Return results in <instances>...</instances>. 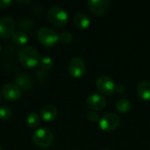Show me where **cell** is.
<instances>
[{
    "instance_id": "14",
    "label": "cell",
    "mask_w": 150,
    "mask_h": 150,
    "mask_svg": "<svg viewBox=\"0 0 150 150\" xmlns=\"http://www.w3.org/2000/svg\"><path fill=\"white\" fill-rule=\"evenodd\" d=\"M73 20L76 26L79 29H86L91 25V19L89 16H87L83 12H76L74 15Z\"/></svg>"
},
{
    "instance_id": "11",
    "label": "cell",
    "mask_w": 150,
    "mask_h": 150,
    "mask_svg": "<svg viewBox=\"0 0 150 150\" xmlns=\"http://www.w3.org/2000/svg\"><path fill=\"white\" fill-rule=\"evenodd\" d=\"M2 95L4 98L10 101H15L20 98L21 97V91L20 89L13 83H6L3 86L1 90Z\"/></svg>"
},
{
    "instance_id": "8",
    "label": "cell",
    "mask_w": 150,
    "mask_h": 150,
    "mask_svg": "<svg viewBox=\"0 0 150 150\" xmlns=\"http://www.w3.org/2000/svg\"><path fill=\"white\" fill-rule=\"evenodd\" d=\"M87 107L91 111H100L103 110L106 105V98L98 93H93L86 98Z\"/></svg>"
},
{
    "instance_id": "30",
    "label": "cell",
    "mask_w": 150,
    "mask_h": 150,
    "mask_svg": "<svg viewBox=\"0 0 150 150\" xmlns=\"http://www.w3.org/2000/svg\"><path fill=\"white\" fill-rule=\"evenodd\" d=\"M0 150H3V149H2V148H1V147H0Z\"/></svg>"
},
{
    "instance_id": "1",
    "label": "cell",
    "mask_w": 150,
    "mask_h": 150,
    "mask_svg": "<svg viewBox=\"0 0 150 150\" xmlns=\"http://www.w3.org/2000/svg\"><path fill=\"white\" fill-rule=\"evenodd\" d=\"M18 61L23 66L26 68H33L40 63V57L38 50L34 47L25 46L18 53Z\"/></svg>"
},
{
    "instance_id": "15",
    "label": "cell",
    "mask_w": 150,
    "mask_h": 150,
    "mask_svg": "<svg viewBox=\"0 0 150 150\" xmlns=\"http://www.w3.org/2000/svg\"><path fill=\"white\" fill-rule=\"evenodd\" d=\"M137 92L143 100H150V82L147 80L141 81L137 85Z\"/></svg>"
},
{
    "instance_id": "9",
    "label": "cell",
    "mask_w": 150,
    "mask_h": 150,
    "mask_svg": "<svg viewBox=\"0 0 150 150\" xmlns=\"http://www.w3.org/2000/svg\"><path fill=\"white\" fill-rule=\"evenodd\" d=\"M15 29V22L10 17L0 18V38H9L12 36Z\"/></svg>"
},
{
    "instance_id": "25",
    "label": "cell",
    "mask_w": 150,
    "mask_h": 150,
    "mask_svg": "<svg viewBox=\"0 0 150 150\" xmlns=\"http://www.w3.org/2000/svg\"><path fill=\"white\" fill-rule=\"evenodd\" d=\"M126 91V86L124 83H117L116 87H115V91H117L118 93H123Z\"/></svg>"
},
{
    "instance_id": "5",
    "label": "cell",
    "mask_w": 150,
    "mask_h": 150,
    "mask_svg": "<svg viewBox=\"0 0 150 150\" xmlns=\"http://www.w3.org/2000/svg\"><path fill=\"white\" fill-rule=\"evenodd\" d=\"M120 124V118L113 112H108L105 115H103L99 120L98 125L99 127L104 131H113L119 127Z\"/></svg>"
},
{
    "instance_id": "26",
    "label": "cell",
    "mask_w": 150,
    "mask_h": 150,
    "mask_svg": "<svg viewBox=\"0 0 150 150\" xmlns=\"http://www.w3.org/2000/svg\"><path fill=\"white\" fill-rule=\"evenodd\" d=\"M11 4V0H0V8L1 9L7 8Z\"/></svg>"
},
{
    "instance_id": "22",
    "label": "cell",
    "mask_w": 150,
    "mask_h": 150,
    "mask_svg": "<svg viewBox=\"0 0 150 150\" xmlns=\"http://www.w3.org/2000/svg\"><path fill=\"white\" fill-rule=\"evenodd\" d=\"M73 40V36L69 32H62L59 34V40L62 43H70Z\"/></svg>"
},
{
    "instance_id": "10",
    "label": "cell",
    "mask_w": 150,
    "mask_h": 150,
    "mask_svg": "<svg viewBox=\"0 0 150 150\" xmlns=\"http://www.w3.org/2000/svg\"><path fill=\"white\" fill-rule=\"evenodd\" d=\"M88 7L90 11L95 15H103L105 14L109 7L110 1L109 0H89L87 2Z\"/></svg>"
},
{
    "instance_id": "17",
    "label": "cell",
    "mask_w": 150,
    "mask_h": 150,
    "mask_svg": "<svg viewBox=\"0 0 150 150\" xmlns=\"http://www.w3.org/2000/svg\"><path fill=\"white\" fill-rule=\"evenodd\" d=\"M116 107H117L118 111H120V112L126 113L131 109L132 104H131L130 100H128L127 98H120L116 102Z\"/></svg>"
},
{
    "instance_id": "24",
    "label": "cell",
    "mask_w": 150,
    "mask_h": 150,
    "mask_svg": "<svg viewBox=\"0 0 150 150\" xmlns=\"http://www.w3.org/2000/svg\"><path fill=\"white\" fill-rule=\"evenodd\" d=\"M47 76V73L46 70H44V69H42L37 70V72H36V77H37L39 80L43 81V80L46 79Z\"/></svg>"
},
{
    "instance_id": "12",
    "label": "cell",
    "mask_w": 150,
    "mask_h": 150,
    "mask_svg": "<svg viewBox=\"0 0 150 150\" xmlns=\"http://www.w3.org/2000/svg\"><path fill=\"white\" fill-rule=\"evenodd\" d=\"M15 84L19 88L24 91H30L33 87V78L30 76V75L26 73H21L15 77Z\"/></svg>"
},
{
    "instance_id": "21",
    "label": "cell",
    "mask_w": 150,
    "mask_h": 150,
    "mask_svg": "<svg viewBox=\"0 0 150 150\" xmlns=\"http://www.w3.org/2000/svg\"><path fill=\"white\" fill-rule=\"evenodd\" d=\"M12 116V111L8 106L0 107V120H8Z\"/></svg>"
},
{
    "instance_id": "29",
    "label": "cell",
    "mask_w": 150,
    "mask_h": 150,
    "mask_svg": "<svg viewBox=\"0 0 150 150\" xmlns=\"http://www.w3.org/2000/svg\"><path fill=\"white\" fill-rule=\"evenodd\" d=\"M0 51H1V45H0Z\"/></svg>"
},
{
    "instance_id": "4",
    "label": "cell",
    "mask_w": 150,
    "mask_h": 150,
    "mask_svg": "<svg viewBox=\"0 0 150 150\" xmlns=\"http://www.w3.org/2000/svg\"><path fill=\"white\" fill-rule=\"evenodd\" d=\"M37 38L44 46L51 47L58 42L59 34L55 30L47 26H43L37 31Z\"/></svg>"
},
{
    "instance_id": "27",
    "label": "cell",
    "mask_w": 150,
    "mask_h": 150,
    "mask_svg": "<svg viewBox=\"0 0 150 150\" xmlns=\"http://www.w3.org/2000/svg\"><path fill=\"white\" fill-rule=\"evenodd\" d=\"M17 4H20V5H23V4H28L30 3V1H15Z\"/></svg>"
},
{
    "instance_id": "13",
    "label": "cell",
    "mask_w": 150,
    "mask_h": 150,
    "mask_svg": "<svg viewBox=\"0 0 150 150\" xmlns=\"http://www.w3.org/2000/svg\"><path fill=\"white\" fill-rule=\"evenodd\" d=\"M41 118L46 122H51L55 120L57 116V109L53 105H46L40 111Z\"/></svg>"
},
{
    "instance_id": "28",
    "label": "cell",
    "mask_w": 150,
    "mask_h": 150,
    "mask_svg": "<svg viewBox=\"0 0 150 150\" xmlns=\"http://www.w3.org/2000/svg\"><path fill=\"white\" fill-rule=\"evenodd\" d=\"M103 150H110V149H103Z\"/></svg>"
},
{
    "instance_id": "19",
    "label": "cell",
    "mask_w": 150,
    "mask_h": 150,
    "mask_svg": "<svg viewBox=\"0 0 150 150\" xmlns=\"http://www.w3.org/2000/svg\"><path fill=\"white\" fill-rule=\"evenodd\" d=\"M18 26L24 30H27V31H31L34 25V22L32 18H26V17H24V18H19L18 20Z\"/></svg>"
},
{
    "instance_id": "3",
    "label": "cell",
    "mask_w": 150,
    "mask_h": 150,
    "mask_svg": "<svg viewBox=\"0 0 150 150\" xmlns=\"http://www.w3.org/2000/svg\"><path fill=\"white\" fill-rule=\"evenodd\" d=\"M32 139L37 147L41 149H47L52 145L54 142V135L50 130L46 128H40L33 133Z\"/></svg>"
},
{
    "instance_id": "31",
    "label": "cell",
    "mask_w": 150,
    "mask_h": 150,
    "mask_svg": "<svg viewBox=\"0 0 150 150\" xmlns=\"http://www.w3.org/2000/svg\"><path fill=\"white\" fill-rule=\"evenodd\" d=\"M0 101H1V95H0Z\"/></svg>"
},
{
    "instance_id": "6",
    "label": "cell",
    "mask_w": 150,
    "mask_h": 150,
    "mask_svg": "<svg viewBox=\"0 0 150 150\" xmlns=\"http://www.w3.org/2000/svg\"><path fill=\"white\" fill-rule=\"evenodd\" d=\"M87 69L86 62L81 57H74L69 63V72L75 78L82 77Z\"/></svg>"
},
{
    "instance_id": "18",
    "label": "cell",
    "mask_w": 150,
    "mask_h": 150,
    "mask_svg": "<svg viewBox=\"0 0 150 150\" xmlns=\"http://www.w3.org/2000/svg\"><path fill=\"white\" fill-rule=\"evenodd\" d=\"M40 123V117L36 112H30L26 117V124L30 128L37 127Z\"/></svg>"
},
{
    "instance_id": "16",
    "label": "cell",
    "mask_w": 150,
    "mask_h": 150,
    "mask_svg": "<svg viewBox=\"0 0 150 150\" xmlns=\"http://www.w3.org/2000/svg\"><path fill=\"white\" fill-rule=\"evenodd\" d=\"M12 40L17 45H25L28 41V36L27 34L21 30L15 31L12 34Z\"/></svg>"
},
{
    "instance_id": "20",
    "label": "cell",
    "mask_w": 150,
    "mask_h": 150,
    "mask_svg": "<svg viewBox=\"0 0 150 150\" xmlns=\"http://www.w3.org/2000/svg\"><path fill=\"white\" fill-rule=\"evenodd\" d=\"M54 64V62L52 60L51 57L49 56H44L40 59V68L44 70H47L49 69L50 68H52Z\"/></svg>"
},
{
    "instance_id": "7",
    "label": "cell",
    "mask_w": 150,
    "mask_h": 150,
    "mask_svg": "<svg viewBox=\"0 0 150 150\" xmlns=\"http://www.w3.org/2000/svg\"><path fill=\"white\" fill-rule=\"evenodd\" d=\"M96 86L98 91L104 95H112L115 92L116 83L108 76H101L96 82Z\"/></svg>"
},
{
    "instance_id": "2",
    "label": "cell",
    "mask_w": 150,
    "mask_h": 150,
    "mask_svg": "<svg viewBox=\"0 0 150 150\" xmlns=\"http://www.w3.org/2000/svg\"><path fill=\"white\" fill-rule=\"evenodd\" d=\"M47 18L50 23L55 26H63L69 19L68 12L60 5H53L48 9Z\"/></svg>"
},
{
    "instance_id": "23",
    "label": "cell",
    "mask_w": 150,
    "mask_h": 150,
    "mask_svg": "<svg viewBox=\"0 0 150 150\" xmlns=\"http://www.w3.org/2000/svg\"><path fill=\"white\" fill-rule=\"evenodd\" d=\"M87 118L89 120L92 121V122H96V121H98L100 117H99V114L95 112V111H90L88 113H87Z\"/></svg>"
}]
</instances>
